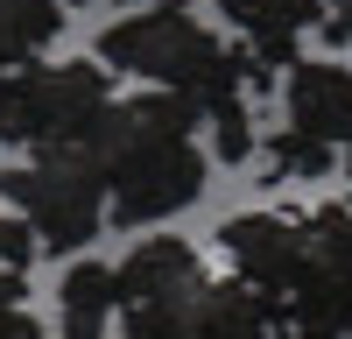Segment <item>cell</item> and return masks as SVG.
<instances>
[{"label":"cell","instance_id":"obj_6","mask_svg":"<svg viewBox=\"0 0 352 339\" xmlns=\"http://www.w3.org/2000/svg\"><path fill=\"white\" fill-rule=\"evenodd\" d=\"M219 254H226L232 282H247L268 311H282L289 282H296L303 254H310V219L303 212H282V205H268V212H232L219 226Z\"/></svg>","mask_w":352,"mask_h":339},{"label":"cell","instance_id":"obj_3","mask_svg":"<svg viewBox=\"0 0 352 339\" xmlns=\"http://www.w3.org/2000/svg\"><path fill=\"white\" fill-rule=\"evenodd\" d=\"M0 205L36 234V247L78 254L106 226V177L85 149H36L28 163L0 170Z\"/></svg>","mask_w":352,"mask_h":339},{"label":"cell","instance_id":"obj_21","mask_svg":"<svg viewBox=\"0 0 352 339\" xmlns=\"http://www.w3.org/2000/svg\"><path fill=\"white\" fill-rule=\"evenodd\" d=\"M64 8H85V0H64Z\"/></svg>","mask_w":352,"mask_h":339},{"label":"cell","instance_id":"obj_19","mask_svg":"<svg viewBox=\"0 0 352 339\" xmlns=\"http://www.w3.org/2000/svg\"><path fill=\"white\" fill-rule=\"evenodd\" d=\"M0 149H14L8 141V71H0Z\"/></svg>","mask_w":352,"mask_h":339},{"label":"cell","instance_id":"obj_9","mask_svg":"<svg viewBox=\"0 0 352 339\" xmlns=\"http://www.w3.org/2000/svg\"><path fill=\"white\" fill-rule=\"evenodd\" d=\"M219 14L240 28V50L268 71H289L310 28H324V0H219Z\"/></svg>","mask_w":352,"mask_h":339},{"label":"cell","instance_id":"obj_4","mask_svg":"<svg viewBox=\"0 0 352 339\" xmlns=\"http://www.w3.org/2000/svg\"><path fill=\"white\" fill-rule=\"evenodd\" d=\"M113 106V78L99 56H56V64H21L8 71V141L14 149H85Z\"/></svg>","mask_w":352,"mask_h":339},{"label":"cell","instance_id":"obj_14","mask_svg":"<svg viewBox=\"0 0 352 339\" xmlns=\"http://www.w3.org/2000/svg\"><path fill=\"white\" fill-rule=\"evenodd\" d=\"M28 254H36V234L0 205V269H28Z\"/></svg>","mask_w":352,"mask_h":339},{"label":"cell","instance_id":"obj_7","mask_svg":"<svg viewBox=\"0 0 352 339\" xmlns=\"http://www.w3.org/2000/svg\"><path fill=\"white\" fill-rule=\"evenodd\" d=\"M204 276H212V269H204V254H197L190 240H176V234L134 240L120 262H113V297H120V318H127V311H162V304H176V297H190Z\"/></svg>","mask_w":352,"mask_h":339},{"label":"cell","instance_id":"obj_15","mask_svg":"<svg viewBox=\"0 0 352 339\" xmlns=\"http://www.w3.org/2000/svg\"><path fill=\"white\" fill-rule=\"evenodd\" d=\"M0 339H56V332H43V318L28 304H14V311H0Z\"/></svg>","mask_w":352,"mask_h":339},{"label":"cell","instance_id":"obj_11","mask_svg":"<svg viewBox=\"0 0 352 339\" xmlns=\"http://www.w3.org/2000/svg\"><path fill=\"white\" fill-rule=\"evenodd\" d=\"M56 36H64V0H0V71L43 64Z\"/></svg>","mask_w":352,"mask_h":339},{"label":"cell","instance_id":"obj_17","mask_svg":"<svg viewBox=\"0 0 352 339\" xmlns=\"http://www.w3.org/2000/svg\"><path fill=\"white\" fill-rule=\"evenodd\" d=\"M14 304H28V276L21 269H0V311H14Z\"/></svg>","mask_w":352,"mask_h":339},{"label":"cell","instance_id":"obj_22","mask_svg":"<svg viewBox=\"0 0 352 339\" xmlns=\"http://www.w3.org/2000/svg\"><path fill=\"white\" fill-rule=\"evenodd\" d=\"M345 205H352V198H345Z\"/></svg>","mask_w":352,"mask_h":339},{"label":"cell","instance_id":"obj_1","mask_svg":"<svg viewBox=\"0 0 352 339\" xmlns=\"http://www.w3.org/2000/svg\"><path fill=\"white\" fill-rule=\"evenodd\" d=\"M197 127H204L197 106H184L176 92H134L99 113V127L85 134V156L106 177L113 226H162L197 205L204 177H212Z\"/></svg>","mask_w":352,"mask_h":339},{"label":"cell","instance_id":"obj_5","mask_svg":"<svg viewBox=\"0 0 352 339\" xmlns=\"http://www.w3.org/2000/svg\"><path fill=\"white\" fill-rule=\"evenodd\" d=\"M113 339H275V311L261 304L247 282L204 276L190 297L162 311H127L113 318Z\"/></svg>","mask_w":352,"mask_h":339},{"label":"cell","instance_id":"obj_13","mask_svg":"<svg viewBox=\"0 0 352 339\" xmlns=\"http://www.w3.org/2000/svg\"><path fill=\"white\" fill-rule=\"evenodd\" d=\"M204 134H212V156L219 163H247L261 141H254V121H247V99H226L204 113Z\"/></svg>","mask_w":352,"mask_h":339},{"label":"cell","instance_id":"obj_20","mask_svg":"<svg viewBox=\"0 0 352 339\" xmlns=\"http://www.w3.org/2000/svg\"><path fill=\"white\" fill-rule=\"evenodd\" d=\"M127 8H184V0H127Z\"/></svg>","mask_w":352,"mask_h":339},{"label":"cell","instance_id":"obj_12","mask_svg":"<svg viewBox=\"0 0 352 339\" xmlns=\"http://www.w3.org/2000/svg\"><path fill=\"white\" fill-rule=\"evenodd\" d=\"M261 177H275V184H289V177H324V170L338 163L324 141H310V134H296V127H282V134H268V149H261Z\"/></svg>","mask_w":352,"mask_h":339},{"label":"cell","instance_id":"obj_18","mask_svg":"<svg viewBox=\"0 0 352 339\" xmlns=\"http://www.w3.org/2000/svg\"><path fill=\"white\" fill-rule=\"evenodd\" d=\"M275 339H331V332H317V325H275Z\"/></svg>","mask_w":352,"mask_h":339},{"label":"cell","instance_id":"obj_16","mask_svg":"<svg viewBox=\"0 0 352 339\" xmlns=\"http://www.w3.org/2000/svg\"><path fill=\"white\" fill-rule=\"evenodd\" d=\"M324 36L338 50H352V0H324Z\"/></svg>","mask_w":352,"mask_h":339},{"label":"cell","instance_id":"obj_2","mask_svg":"<svg viewBox=\"0 0 352 339\" xmlns=\"http://www.w3.org/2000/svg\"><path fill=\"white\" fill-rule=\"evenodd\" d=\"M92 56L106 71L141 78L148 92H176L184 106H197V121L226 99H247V56L219 43L190 8H134L120 21H106Z\"/></svg>","mask_w":352,"mask_h":339},{"label":"cell","instance_id":"obj_10","mask_svg":"<svg viewBox=\"0 0 352 339\" xmlns=\"http://www.w3.org/2000/svg\"><path fill=\"white\" fill-rule=\"evenodd\" d=\"M120 297H113V262H71L56 282V339H113Z\"/></svg>","mask_w":352,"mask_h":339},{"label":"cell","instance_id":"obj_8","mask_svg":"<svg viewBox=\"0 0 352 339\" xmlns=\"http://www.w3.org/2000/svg\"><path fill=\"white\" fill-rule=\"evenodd\" d=\"M282 113H289L296 134L345 156V141H352V64H338V56H296L289 78H282Z\"/></svg>","mask_w":352,"mask_h":339}]
</instances>
